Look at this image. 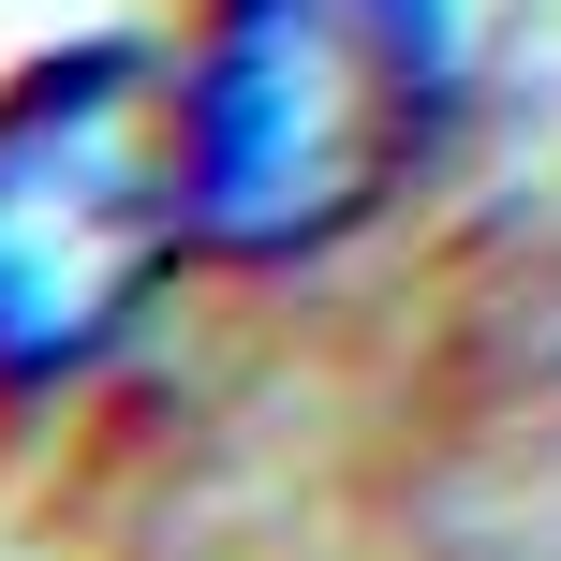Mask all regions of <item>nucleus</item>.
<instances>
[{"mask_svg":"<svg viewBox=\"0 0 561 561\" xmlns=\"http://www.w3.org/2000/svg\"><path fill=\"white\" fill-rule=\"evenodd\" d=\"M458 89L444 0H207L193 30V252L296 266L414 193Z\"/></svg>","mask_w":561,"mask_h":561,"instance_id":"nucleus-1","label":"nucleus"},{"mask_svg":"<svg viewBox=\"0 0 561 561\" xmlns=\"http://www.w3.org/2000/svg\"><path fill=\"white\" fill-rule=\"evenodd\" d=\"M193 252V59L148 30L0 75V399H45L134 340L163 266Z\"/></svg>","mask_w":561,"mask_h":561,"instance_id":"nucleus-2","label":"nucleus"}]
</instances>
